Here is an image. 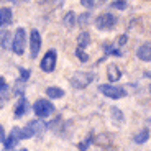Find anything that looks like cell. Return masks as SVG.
I'll list each match as a JSON object with an SVG mask.
<instances>
[{"mask_svg":"<svg viewBox=\"0 0 151 151\" xmlns=\"http://www.w3.org/2000/svg\"><path fill=\"white\" fill-rule=\"evenodd\" d=\"M33 110L40 118H46L54 112V105L49 100H46V99H38L33 105Z\"/></svg>","mask_w":151,"mask_h":151,"instance_id":"1","label":"cell"},{"mask_svg":"<svg viewBox=\"0 0 151 151\" xmlns=\"http://www.w3.org/2000/svg\"><path fill=\"white\" fill-rule=\"evenodd\" d=\"M89 43H91V36H89V33H87V31L81 33L79 40H77V49H76V54H77V58H79L82 63H87V61H89V54L86 53V48L89 46Z\"/></svg>","mask_w":151,"mask_h":151,"instance_id":"2","label":"cell"},{"mask_svg":"<svg viewBox=\"0 0 151 151\" xmlns=\"http://www.w3.org/2000/svg\"><path fill=\"white\" fill-rule=\"evenodd\" d=\"M25 43H27V35H25V30L23 28H17L15 35H13V40H12V46L15 54H23L25 51Z\"/></svg>","mask_w":151,"mask_h":151,"instance_id":"3","label":"cell"},{"mask_svg":"<svg viewBox=\"0 0 151 151\" xmlns=\"http://www.w3.org/2000/svg\"><path fill=\"white\" fill-rule=\"evenodd\" d=\"M117 25V18L112 15V13H100V15L95 18V27L99 30H104V31H109L112 28H115Z\"/></svg>","mask_w":151,"mask_h":151,"instance_id":"4","label":"cell"},{"mask_svg":"<svg viewBox=\"0 0 151 151\" xmlns=\"http://www.w3.org/2000/svg\"><path fill=\"white\" fill-rule=\"evenodd\" d=\"M92 81H94V76L89 74V72H76L71 77V84L76 89H86Z\"/></svg>","mask_w":151,"mask_h":151,"instance_id":"5","label":"cell"},{"mask_svg":"<svg viewBox=\"0 0 151 151\" xmlns=\"http://www.w3.org/2000/svg\"><path fill=\"white\" fill-rule=\"evenodd\" d=\"M99 91L102 92L105 97H110V99H122L127 95V91L123 87H117V86H110V84H102L99 87Z\"/></svg>","mask_w":151,"mask_h":151,"instance_id":"6","label":"cell"},{"mask_svg":"<svg viewBox=\"0 0 151 151\" xmlns=\"http://www.w3.org/2000/svg\"><path fill=\"white\" fill-rule=\"evenodd\" d=\"M45 127L46 125L43 123L41 120H31L30 123L25 127V128L22 130V133H23V140L25 138H31V136H35V135H38V133H41L43 130H45Z\"/></svg>","mask_w":151,"mask_h":151,"instance_id":"7","label":"cell"},{"mask_svg":"<svg viewBox=\"0 0 151 151\" xmlns=\"http://www.w3.org/2000/svg\"><path fill=\"white\" fill-rule=\"evenodd\" d=\"M56 59H58V54L54 49H49L48 53L45 54V58L41 59V69L45 72H53L54 68H56Z\"/></svg>","mask_w":151,"mask_h":151,"instance_id":"8","label":"cell"},{"mask_svg":"<svg viewBox=\"0 0 151 151\" xmlns=\"http://www.w3.org/2000/svg\"><path fill=\"white\" fill-rule=\"evenodd\" d=\"M30 48H31V58L35 59L40 53V48H41V36H40L38 30H31L30 33Z\"/></svg>","mask_w":151,"mask_h":151,"instance_id":"9","label":"cell"},{"mask_svg":"<svg viewBox=\"0 0 151 151\" xmlns=\"http://www.w3.org/2000/svg\"><path fill=\"white\" fill-rule=\"evenodd\" d=\"M23 140V133L20 128H13L10 133V136L8 138H5L4 145H5V150H12V148H15L17 145H18V141Z\"/></svg>","mask_w":151,"mask_h":151,"instance_id":"10","label":"cell"},{"mask_svg":"<svg viewBox=\"0 0 151 151\" xmlns=\"http://www.w3.org/2000/svg\"><path fill=\"white\" fill-rule=\"evenodd\" d=\"M136 56L140 58L141 61H151V41L141 45L138 48V51H136Z\"/></svg>","mask_w":151,"mask_h":151,"instance_id":"11","label":"cell"},{"mask_svg":"<svg viewBox=\"0 0 151 151\" xmlns=\"http://www.w3.org/2000/svg\"><path fill=\"white\" fill-rule=\"evenodd\" d=\"M107 77H109L110 82H117L122 77V71L118 69L117 64H109L107 66Z\"/></svg>","mask_w":151,"mask_h":151,"instance_id":"12","label":"cell"},{"mask_svg":"<svg viewBox=\"0 0 151 151\" xmlns=\"http://www.w3.org/2000/svg\"><path fill=\"white\" fill-rule=\"evenodd\" d=\"M12 23V8H0V27Z\"/></svg>","mask_w":151,"mask_h":151,"instance_id":"13","label":"cell"},{"mask_svg":"<svg viewBox=\"0 0 151 151\" xmlns=\"http://www.w3.org/2000/svg\"><path fill=\"white\" fill-rule=\"evenodd\" d=\"M27 109H28V104L27 100H25V97H22L18 100V104H17L15 107V118H22L25 113H27Z\"/></svg>","mask_w":151,"mask_h":151,"instance_id":"14","label":"cell"},{"mask_svg":"<svg viewBox=\"0 0 151 151\" xmlns=\"http://www.w3.org/2000/svg\"><path fill=\"white\" fill-rule=\"evenodd\" d=\"M148 138H150V130L143 128V130H140V132L133 136V141H135L136 145H143L145 141H148Z\"/></svg>","mask_w":151,"mask_h":151,"instance_id":"15","label":"cell"},{"mask_svg":"<svg viewBox=\"0 0 151 151\" xmlns=\"http://www.w3.org/2000/svg\"><path fill=\"white\" fill-rule=\"evenodd\" d=\"M46 95H48L49 99H61L63 95H64V91L63 89H59V87H48L46 89Z\"/></svg>","mask_w":151,"mask_h":151,"instance_id":"16","label":"cell"},{"mask_svg":"<svg viewBox=\"0 0 151 151\" xmlns=\"http://www.w3.org/2000/svg\"><path fill=\"white\" fill-rule=\"evenodd\" d=\"M12 40H13V38H12V33L10 31H2V33H0V45L4 46V48H10L12 46Z\"/></svg>","mask_w":151,"mask_h":151,"instance_id":"17","label":"cell"},{"mask_svg":"<svg viewBox=\"0 0 151 151\" xmlns=\"http://www.w3.org/2000/svg\"><path fill=\"white\" fill-rule=\"evenodd\" d=\"M104 53H105V56H122L120 49L115 48V46H112V45H105V46H104Z\"/></svg>","mask_w":151,"mask_h":151,"instance_id":"18","label":"cell"},{"mask_svg":"<svg viewBox=\"0 0 151 151\" xmlns=\"http://www.w3.org/2000/svg\"><path fill=\"white\" fill-rule=\"evenodd\" d=\"M64 25H66L68 28H72V27L76 25V15L72 13V12H69L68 15L64 17Z\"/></svg>","mask_w":151,"mask_h":151,"instance_id":"19","label":"cell"},{"mask_svg":"<svg viewBox=\"0 0 151 151\" xmlns=\"http://www.w3.org/2000/svg\"><path fill=\"white\" fill-rule=\"evenodd\" d=\"M89 20H91V15H89V13H82V15H79V18L76 20V23H77L79 27H86L87 23H89Z\"/></svg>","mask_w":151,"mask_h":151,"instance_id":"20","label":"cell"},{"mask_svg":"<svg viewBox=\"0 0 151 151\" xmlns=\"http://www.w3.org/2000/svg\"><path fill=\"white\" fill-rule=\"evenodd\" d=\"M110 7L117 8V10H125V8H127V0H115V2H112Z\"/></svg>","mask_w":151,"mask_h":151,"instance_id":"21","label":"cell"},{"mask_svg":"<svg viewBox=\"0 0 151 151\" xmlns=\"http://www.w3.org/2000/svg\"><path fill=\"white\" fill-rule=\"evenodd\" d=\"M112 115H113V120H115V123H117V122H123V115H122V110H118V109H115V107H113L112 109Z\"/></svg>","mask_w":151,"mask_h":151,"instance_id":"22","label":"cell"},{"mask_svg":"<svg viewBox=\"0 0 151 151\" xmlns=\"http://www.w3.org/2000/svg\"><path fill=\"white\" fill-rule=\"evenodd\" d=\"M7 91H8V84H7V81H5L4 77H0V92H2V94H5Z\"/></svg>","mask_w":151,"mask_h":151,"instance_id":"23","label":"cell"},{"mask_svg":"<svg viewBox=\"0 0 151 151\" xmlns=\"http://www.w3.org/2000/svg\"><path fill=\"white\" fill-rule=\"evenodd\" d=\"M81 4H82L86 8H92L94 4H95V0H81Z\"/></svg>","mask_w":151,"mask_h":151,"instance_id":"24","label":"cell"},{"mask_svg":"<svg viewBox=\"0 0 151 151\" xmlns=\"http://www.w3.org/2000/svg\"><path fill=\"white\" fill-rule=\"evenodd\" d=\"M91 141H92V136H89L86 143H81V145H79V148H81V150H86V148H87V145L91 143Z\"/></svg>","mask_w":151,"mask_h":151,"instance_id":"25","label":"cell"},{"mask_svg":"<svg viewBox=\"0 0 151 151\" xmlns=\"http://www.w3.org/2000/svg\"><path fill=\"white\" fill-rule=\"evenodd\" d=\"M0 141H5V132H4V127L0 125Z\"/></svg>","mask_w":151,"mask_h":151,"instance_id":"26","label":"cell"},{"mask_svg":"<svg viewBox=\"0 0 151 151\" xmlns=\"http://www.w3.org/2000/svg\"><path fill=\"white\" fill-rule=\"evenodd\" d=\"M125 41H127V36L123 35V36H120V40H118V43H120V45H123Z\"/></svg>","mask_w":151,"mask_h":151,"instance_id":"27","label":"cell"},{"mask_svg":"<svg viewBox=\"0 0 151 151\" xmlns=\"http://www.w3.org/2000/svg\"><path fill=\"white\" fill-rule=\"evenodd\" d=\"M40 2H43V4H45V2H58V0H40Z\"/></svg>","mask_w":151,"mask_h":151,"instance_id":"28","label":"cell"},{"mask_svg":"<svg viewBox=\"0 0 151 151\" xmlns=\"http://www.w3.org/2000/svg\"><path fill=\"white\" fill-rule=\"evenodd\" d=\"M10 2H23V0H10Z\"/></svg>","mask_w":151,"mask_h":151,"instance_id":"29","label":"cell"},{"mask_svg":"<svg viewBox=\"0 0 151 151\" xmlns=\"http://www.w3.org/2000/svg\"><path fill=\"white\" fill-rule=\"evenodd\" d=\"M2 107H4V102H2V100H0V109H2Z\"/></svg>","mask_w":151,"mask_h":151,"instance_id":"30","label":"cell"},{"mask_svg":"<svg viewBox=\"0 0 151 151\" xmlns=\"http://www.w3.org/2000/svg\"><path fill=\"white\" fill-rule=\"evenodd\" d=\"M150 92H151V86H150Z\"/></svg>","mask_w":151,"mask_h":151,"instance_id":"31","label":"cell"}]
</instances>
